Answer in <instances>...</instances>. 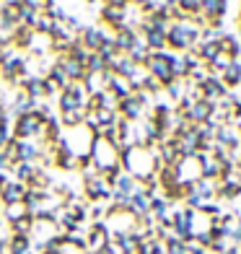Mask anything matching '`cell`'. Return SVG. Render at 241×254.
Returning a JSON list of instances; mask_svg holds the SVG:
<instances>
[{
    "instance_id": "cell-7",
    "label": "cell",
    "mask_w": 241,
    "mask_h": 254,
    "mask_svg": "<svg viewBox=\"0 0 241 254\" xmlns=\"http://www.w3.org/2000/svg\"><path fill=\"white\" fill-rule=\"evenodd\" d=\"M174 169H177V177H179L181 184H194L197 179H202V158H200V153L181 156Z\"/></svg>"
},
{
    "instance_id": "cell-11",
    "label": "cell",
    "mask_w": 241,
    "mask_h": 254,
    "mask_svg": "<svg viewBox=\"0 0 241 254\" xmlns=\"http://www.w3.org/2000/svg\"><path fill=\"white\" fill-rule=\"evenodd\" d=\"M26 192H29L26 184L10 179V182L3 184V190H0V202H3V207H5V205H18V202H24Z\"/></svg>"
},
{
    "instance_id": "cell-19",
    "label": "cell",
    "mask_w": 241,
    "mask_h": 254,
    "mask_svg": "<svg viewBox=\"0 0 241 254\" xmlns=\"http://www.w3.org/2000/svg\"><path fill=\"white\" fill-rule=\"evenodd\" d=\"M10 171H13L16 182H21V184H26V187H29L34 171H37V164H13V166H10Z\"/></svg>"
},
{
    "instance_id": "cell-12",
    "label": "cell",
    "mask_w": 241,
    "mask_h": 254,
    "mask_svg": "<svg viewBox=\"0 0 241 254\" xmlns=\"http://www.w3.org/2000/svg\"><path fill=\"white\" fill-rule=\"evenodd\" d=\"M107 39H109V37H107L101 29H83V31H80V37H78V44L94 55V52H99V47H101Z\"/></svg>"
},
{
    "instance_id": "cell-27",
    "label": "cell",
    "mask_w": 241,
    "mask_h": 254,
    "mask_svg": "<svg viewBox=\"0 0 241 254\" xmlns=\"http://www.w3.org/2000/svg\"><path fill=\"white\" fill-rule=\"evenodd\" d=\"M221 254H239V247H236V244H231V247H228L226 252H221Z\"/></svg>"
},
{
    "instance_id": "cell-4",
    "label": "cell",
    "mask_w": 241,
    "mask_h": 254,
    "mask_svg": "<svg viewBox=\"0 0 241 254\" xmlns=\"http://www.w3.org/2000/svg\"><path fill=\"white\" fill-rule=\"evenodd\" d=\"M44 132V120L37 109H31L26 114H18L13 127H10V135L16 137V140H37L42 137Z\"/></svg>"
},
{
    "instance_id": "cell-30",
    "label": "cell",
    "mask_w": 241,
    "mask_h": 254,
    "mask_svg": "<svg viewBox=\"0 0 241 254\" xmlns=\"http://www.w3.org/2000/svg\"><path fill=\"white\" fill-rule=\"evenodd\" d=\"M239 254H241V244H239Z\"/></svg>"
},
{
    "instance_id": "cell-26",
    "label": "cell",
    "mask_w": 241,
    "mask_h": 254,
    "mask_svg": "<svg viewBox=\"0 0 241 254\" xmlns=\"http://www.w3.org/2000/svg\"><path fill=\"white\" fill-rule=\"evenodd\" d=\"M5 169H10V164H8V158L3 156V151H0V174H5Z\"/></svg>"
},
{
    "instance_id": "cell-5",
    "label": "cell",
    "mask_w": 241,
    "mask_h": 254,
    "mask_svg": "<svg viewBox=\"0 0 241 254\" xmlns=\"http://www.w3.org/2000/svg\"><path fill=\"white\" fill-rule=\"evenodd\" d=\"M83 192L91 202H109L112 200V184L94 169H88L83 174Z\"/></svg>"
},
{
    "instance_id": "cell-13",
    "label": "cell",
    "mask_w": 241,
    "mask_h": 254,
    "mask_svg": "<svg viewBox=\"0 0 241 254\" xmlns=\"http://www.w3.org/2000/svg\"><path fill=\"white\" fill-rule=\"evenodd\" d=\"M127 5H104V10H101V18L107 21L109 26L114 29H122L127 26Z\"/></svg>"
},
{
    "instance_id": "cell-15",
    "label": "cell",
    "mask_w": 241,
    "mask_h": 254,
    "mask_svg": "<svg viewBox=\"0 0 241 254\" xmlns=\"http://www.w3.org/2000/svg\"><path fill=\"white\" fill-rule=\"evenodd\" d=\"M42 158V145L34 140H18V164H37Z\"/></svg>"
},
{
    "instance_id": "cell-6",
    "label": "cell",
    "mask_w": 241,
    "mask_h": 254,
    "mask_svg": "<svg viewBox=\"0 0 241 254\" xmlns=\"http://www.w3.org/2000/svg\"><path fill=\"white\" fill-rule=\"evenodd\" d=\"M88 88L86 83H70L67 88H62V94L57 96V107L60 112H73V109H86L88 104Z\"/></svg>"
},
{
    "instance_id": "cell-23",
    "label": "cell",
    "mask_w": 241,
    "mask_h": 254,
    "mask_svg": "<svg viewBox=\"0 0 241 254\" xmlns=\"http://www.w3.org/2000/svg\"><path fill=\"white\" fill-rule=\"evenodd\" d=\"M177 8H179L187 18H192V16L200 13V0H177Z\"/></svg>"
},
{
    "instance_id": "cell-9",
    "label": "cell",
    "mask_w": 241,
    "mask_h": 254,
    "mask_svg": "<svg viewBox=\"0 0 241 254\" xmlns=\"http://www.w3.org/2000/svg\"><path fill=\"white\" fill-rule=\"evenodd\" d=\"M55 65H60V67H62V73L67 75V80H70V83H83V80L88 78L86 65H83V63H78V60H73L70 55L57 57V63H55Z\"/></svg>"
},
{
    "instance_id": "cell-21",
    "label": "cell",
    "mask_w": 241,
    "mask_h": 254,
    "mask_svg": "<svg viewBox=\"0 0 241 254\" xmlns=\"http://www.w3.org/2000/svg\"><path fill=\"white\" fill-rule=\"evenodd\" d=\"M24 215H29V210H26V205H24V202H18V205H5V207H3V218H5L8 223L21 221Z\"/></svg>"
},
{
    "instance_id": "cell-22",
    "label": "cell",
    "mask_w": 241,
    "mask_h": 254,
    "mask_svg": "<svg viewBox=\"0 0 241 254\" xmlns=\"http://www.w3.org/2000/svg\"><path fill=\"white\" fill-rule=\"evenodd\" d=\"M47 80H50L55 88H67V86H70V80H67V75L62 73V67H60V65H52V67H50Z\"/></svg>"
},
{
    "instance_id": "cell-28",
    "label": "cell",
    "mask_w": 241,
    "mask_h": 254,
    "mask_svg": "<svg viewBox=\"0 0 241 254\" xmlns=\"http://www.w3.org/2000/svg\"><path fill=\"white\" fill-rule=\"evenodd\" d=\"M39 254H62L60 249H47V252H39Z\"/></svg>"
},
{
    "instance_id": "cell-14",
    "label": "cell",
    "mask_w": 241,
    "mask_h": 254,
    "mask_svg": "<svg viewBox=\"0 0 241 254\" xmlns=\"http://www.w3.org/2000/svg\"><path fill=\"white\" fill-rule=\"evenodd\" d=\"M112 42H114V47H117L120 55H127V52L132 50V44L137 42V31H135L132 26H122V29H117V34L112 37Z\"/></svg>"
},
{
    "instance_id": "cell-29",
    "label": "cell",
    "mask_w": 241,
    "mask_h": 254,
    "mask_svg": "<svg viewBox=\"0 0 241 254\" xmlns=\"http://www.w3.org/2000/svg\"><path fill=\"white\" fill-rule=\"evenodd\" d=\"M8 179H5V174H0V190H3V184H5Z\"/></svg>"
},
{
    "instance_id": "cell-24",
    "label": "cell",
    "mask_w": 241,
    "mask_h": 254,
    "mask_svg": "<svg viewBox=\"0 0 241 254\" xmlns=\"http://www.w3.org/2000/svg\"><path fill=\"white\" fill-rule=\"evenodd\" d=\"M21 5L31 8L34 13H47V10L55 5V0H21Z\"/></svg>"
},
{
    "instance_id": "cell-20",
    "label": "cell",
    "mask_w": 241,
    "mask_h": 254,
    "mask_svg": "<svg viewBox=\"0 0 241 254\" xmlns=\"http://www.w3.org/2000/svg\"><path fill=\"white\" fill-rule=\"evenodd\" d=\"M83 117H86V109H73V112H62L60 114V125L65 130H70V127H78L83 125Z\"/></svg>"
},
{
    "instance_id": "cell-3",
    "label": "cell",
    "mask_w": 241,
    "mask_h": 254,
    "mask_svg": "<svg viewBox=\"0 0 241 254\" xmlns=\"http://www.w3.org/2000/svg\"><path fill=\"white\" fill-rule=\"evenodd\" d=\"M200 42V29L192 24V21H171V26L166 31V47L179 50V52H189L194 50V44Z\"/></svg>"
},
{
    "instance_id": "cell-25",
    "label": "cell",
    "mask_w": 241,
    "mask_h": 254,
    "mask_svg": "<svg viewBox=\"0 0 241 254\" xmlns=\"http://www.w3.org/2000/svg\"><path fill=\"white\" fill-rule=\"evenodd\" d=\"M10 137H13V135H10V127H3V125H0V151L5 148V143L10 140Z\"/></svg>"
},
{
    "instance_id": "cell-18",
    "label": "cell",
    "mask_w": 241,
    "mask_h": 254,
    "mask_svg": "<svg viewBox=\"0 0 241 254\" xmlns=\"http://www.w3.org/2000/svg\"><path fill=\"white\" fill-rule=\"evenodd\" d=\"M8 249H10V254H26V252H31V236L10 234V239H8Z\"/></svg>"
},
{
    "instance_id": "cell-2",
    "label": "cell",
    "mask_w": 241,
    "mask_h": 254,
    "mask_svg": "<svg viewBox=\"0 0 241 254\" xmlns=\"http://www.w3.org/2000/svg\"><path fill=\"white\" fill-rule=\"evenodd\" d=\"M88 156H91V166H94V171H99V174H109V171L122 169L120 166V148L101 135L94 137V145H91Z\"/></svg>"
},
{
    "instance_id": "cell-16",
    "label": "cell",
    "mask_w": 241,
    "mask_h": 254,
    "mask_svg": "<svg viewBox=\"0 0 241 254\" xmlns=\"http://www.w3.org/2000/svg\"><path fill=\"white\" fill-rule=\"evenodd\" d=\"M221 80H223L226 88L241 86V60H231V63H228V67L221 73Z\"/></svg>"
},
{
    "instance_id": "cell-10",
    "label": "cell",
    "mask_w": 241,
    "mask_h": 254,
    "mask_svg": "<svg viewBox=\"0 0 241 254\" xmlns=\"http://www.w3.org/2000/svg\"><path fill=\"white\" fill-rule=\"evenodd\" d=\"M213 112H215V104H210V101H205V99H197L192 104V107L187 109V122H192V125H205V122H210L213 120Z\"/></svg>"
},
{
    "instance_id": "cell-17",
    "label": "cell",
    "mask_w": 241,
    "mask_h": 254,
    "mask_svg": "<svg viewBox=\"0 0 241 254\" xmlns=\"http://www.w3.org/2000/svg\"><path fill=\"white\" fill-rule=\"evenodd\" d=\"M127 57H130L135 65H140V67L145 65V60L151 57V50H148V44L143 42V37H137V42L132 44V50L127 52Z\"/></svg>"
},
{
    "instance_id": "cell-1",
    "label": "cell",
    "mask_w": 241,
    "mask_h": 254,
    "mask_svg": "<svg viewBox=\"0 0 241 254\" xmlns=\"http://www.w3.org/2000/svg\"><path fill=\"white\" fill-rule=\"evenodd\" d=\"M120 166H122V171H127L137 184H143L148 177H153L161 169V161H158L156 148L127 145L120 151Z\"/></svg>"
},
{
    "instance_id": "cell-8",
    "label": "cell",
    "mask_w": 241,
    "mask_h": 254,
    "mask_svg": "<svg viewBox=\"0 0 241 254\" xmlns=\"http://www.w3.org/2000/svg\"><path fill=\"white\" fill-rule=\"evenodd\" d=\"M226 13H228V0H200V16L210 29L221 26Z\"/></svg>"
}]
</instances>
